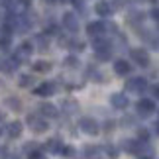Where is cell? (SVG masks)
<instances>
[{
    "instance_id": "6da1fadb",
    "label": "cell",
    "mask_w": 159,
    "mask_h": 159,
    "mask_svg": "<svg viewBox=\"0 0 159 159\" xmlns=\"http://www.w3.org/2000/svg\"><path fill=\"white\" fill-rule=\"evenodd\" d=\"M81 128L84 132H89V134H96V132H98V126H96V122L93 118H83L81 120Z\"/></svg>"
},
{
    "instance_id": "7a4b0ae2",
    "label": "cell",
    "mask_w": 159,
    "mask_h": 159,
    "mask_svg": "<svg viewBox=\"0 0 159 159\" xmlns=\"http://www.w3.org/2000/svg\"><path fill=\"white\" fill-rule=\"evenodd\" d=\"M138 112L143 114V116L151 114V112H153V102H151V100H139L138 102Z\"/></svg>"
},
{
    "instance_id": "3957f363",
    "label": "cell",
    "mask_w": 159,
    "mask_h": 159,
    "mask_svg": "<svg viewBox=\"0 0 159 159\" xmlns=\"http://www.w3.org/2000/svg\"><path fill=\"white\" fill-rule=\"evenodd\" d=\"M35 94H39V96H49V94H53V84L51 83L41 84L39 89H35Z\"/></svg>"
},
{
    "instance_id": "277c9868",
    "label": "cell",
    "mask_w": 159,
    "mask_h": 159,
    "mask_svg": "<svg viewBox=\"0 0 159 159\" xmlns=\"http://www.w3.org/2000/svg\"><path fill=\"white\" fill-rule=\"evenodd\" d=\"M8 134L12 138H18L22 134V124L20 122H10V126H8Z\"/></svg>"
},
{
    "instance_id": "5b68a950",
    "label": "cell",
    "mask_w": 159,
    "mask_h": 159,
    "mask_svg": "<svg viewBox=\"0 0 159 159\" xmlns=\"http://www.w3.org/2000/svg\"><path fill=\"white\" fill-rule=\"evenodd\" d=\"M30 124H32L34 132H45V130H47V122H43V120H34V118H30Z\"/></svg>"
},
{
    "instance_id": "8992f818",
    "label": "cell",
    "mask_w": 159,
    "mask_h": 159,
    "mask_svg": "<svg viewBox=\"0 0 159 159\" xmlns=\"http://www.w3.org/2000/svg\"><path fill=\"white\" fill-rule=\"evenodd\" d=\"M112 102H114V106H116V108H124V106H126V96H122V94H114V96H112Z\"/></svg>"
},
{
    "instance_id": "52a82bcc",
    "label": "cell",
    "mask_w": 159,
    "mask_h": 159,
    "mask_svg": "<svg viewBox=\"0 0 159 159\" xmlns=\"http://www.w3.org/2000/svg\"><path fill=\"white\" fill-rule=\"evenodd\" d=\"M39 110H41V112H43L45 116H55V108H53L51 104H41Z\"/></svg>"
},
{
    "instance_id": "ba28073f",
    "label": "cell",
    "mask_w": 159,
    "mask_h": 159,
    "mask_svg": "<svg viewBox=\"0 0 159 159\" xmlns=\"http://www.w3.org/2000/svg\"><path fill=\"white\" fill-rule=\"evenodd\" d=\"M116 71H118L120 75H126V73L130 71V69H128V65L124 63V61H120V63H116Z\"/></svg>"
},
{
    "instance_id": "9c48e42d",
    "label": "cell",
    "mask_w": 159,
    "mask_h": 159,
    "mask_svg": "<svg viewBox=\"0 0 159 159\" xmlns=\"http://www.w3.org/2000/svg\"><path fill=\"white\" fill-rule=\"evenodd\" d=\"M134 57H138V63H142V65L148 63V61H145V53L143 51H136V53H134Z\"/></svg>"
},
{
    "instance_id": "30bf717a",
    "label": "cell",
    "mask_w": 159,
    "mask_h": 159,
    "mask_svg": "<svg viewBox=\"0 0 159 159\" xmlns=\"http://www.w3.org/2000/svg\"><path fill=\"white\" fill-rule=\"evenodd\" d=\"M49 149H55V153H57V149H61V142H59V139H51V142H49Z\"/></svg>"
},
{
    "instance_id": "8fae6325",
    "label": "cell",
    "mask_w": 159,
    "mask_h": 159,
    "mask_svg": "<svg viewBox=\"0 0 159 159\" xmlns=\"http://www.w3.org/2000/svg\"><path fill=\"white\" fill-rule=\"evenodd\" d=\"M34 69L35 71H47V69H49V63H35Z\"/></svg>"
},
{
    "instance_id": "7c38bea8",
    "label": "cell",
    "mask_w": 159,
    "mask_h": 159,
    "mask_svg": "<svg viewBox=\"0 0 159 159\" xmlns=\"http://www.w3.org/2000/svg\"><path fill=\"white\" fill-rule=\"evenodd\" d=\"M8 102H10V104H12V108H14V110H20V102H18L16 98H10Z\"/></svg>"
},
{
    "instance_id": "4fadbf2b",
    "label": "cell",
    "mask_w": 159,
    "mask_h": 159,
    "mask_svg": "<svg viewBox=\"0 0 159 159\" xmlns=\"http://www.w3.org/2000/svg\"><path fill=\"white\" fill-rule=\"evenodd\" d=\"M20 83L24 84V87H26V84H30V83H32V77H24V79H22Z\"/></svg>"
},
{
    "instance_id": "5bb4252c",
    "label": "cell",
    "mask_w": 159,
    "mask_h": 159,
    "mask_svg": "<svg viewBox=\"0 0 159 159\" xmlns=\"http://www.w3.org/2000/svg\"><path fill=\"white\" fill-rule=\"evenodd\" d=\"M63 153H65V155H73V149H71V148H65Z\"/></svg>"
},
{
    "instance_id": "9a60e30c",
    "label": "cell",
    "mask_w": 159,
    "mask_h": 159,
    "mask_svg": "<svg viewBox=\"0 0 159 159\" xmlns=\"http://www.w3.org/2000/svg\"><path fill=\"white\" fill-rule=\"evenodd\" d=\"M155 94H157V96H159V87H157V90H155Z\"/></svg>"
},
{
    "instance_id": "2e32d148",
    "label": "cell",
    "mask_w": 159,
    "mask_h": 159,
    "mask_svg": "<svg viewBox=\"0 0 159 159\" xmlns=\"http://www.w3.org/2000/svg\"><path fill=\"white\" fill-rule=\"evenodd\" d=\"M157 132H159V128H157Z\"/></svg>"
},
{
    "instance_id": "e0dca14e",
    "label": "cell",
    "mask_w": 159,
    "mask_h": 159,
    "mask_svg": "<svg viewBox=\"0 0 159 159\" xmlns=\"http://www.w3.org/2000/svg\"><path fill=\"white\" fill-rule=\"evenodd\" d=\"M0 118H2V116H0Z\"/></svg>"
}]
</instances>
